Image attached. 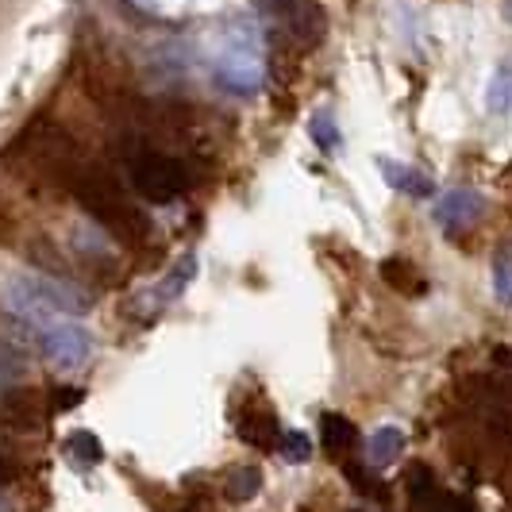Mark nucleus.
Here are the masks:
<instances>
[{
  "instance_id": "f257e3e1",
  "label": "nucleus",
  "mask_w": 512,
  "mask_h": 512,
  "mask_svg": "<svg viewBox=\"0 0 512 512\" xmlns=\"http://www.w3.org/2000/svg\"><path fill=\"white\" fill-rule=\"evenodd\" d=\"M97 154L85 151V143L70 128H62L51 116H31L24 128L4 147V162L16 166V178L31 181L35 193L74 197L77 181L93 166Z\"/></svg>"
},
{
  "instance_id": "f03ea898",
  "label": "nucleus",
  "mask_w": 512,
  "mask_h": 512,
  "mask_svg": "<svg viewBox=\"0 0 512 512\" xmlns=\"http://www.w3.org/2000/svg\"><path fill=\"white\" fill-rule=\"evenodd\" d=\"M74 201L116 247L131 251L135 258H147L158 251V239H154L158 231H154L151 212L139 205L135 189L112 158H93L85 178L77 181Z\"/></svg>"
},
{
  "instance_id": "7ed1b4c3",
  "label": "nucleus",
  "mask_w": 512,
  "mask_h": 512,
  "mask_svg": "<svg viewBox=\"0 0 512 512\" xmlns=\"http://www.w3.org/2000/svg\"><path fill=\"white\" fill-rule=\"evenodd\" d=\"M112 162L124 170L135 197L147 205H174L193 189L197 158L158 147L154 139H147L131 124H124L112 135Z\"/></svg>"
},
{
  "instance_id": "20e7f679",
  "label": "nucleus",
  "mask_w": 512,
  "mask_h": 512,
  "mask_svg": "<svg viewBox=\"0 0 512 512\" xmlns=\"http://www.w3.org/2000/svg\"><path fill=\"white\" fill-rule=\"evenodd\" d=\"M89 308H93L89 289L51 274H20L4 289V312L20 328H35V332L51 328L58 320H81Z\"/></svg>"
},
{
  "instance_id": "39448f33",
  "label": "nucleus",
  "mask_w": 512,
  "mask_h": 512,
  "mask_svg": "<svg viewBox=\"0 0 512 512\" xmlns=\"http://www.w3.org/2000/svg\"><path fill=\"white\" fill-rule=\"evenodd\" d=\"M216 81H220V89H228L231 97H255L262 89V58H258L255 39L247 31L235 35L224 47L220 62H216Z\"/></svg>"
},
{
  "instance_id": "423d86ee",
  "label": "nucleus",
  "mask_w": 512,
  "mask_h": 512,
  "mask_svg": "<svg viewBox=\"0 0 512 512\" xmlns=\"http://www.w3.org/2000/svg\"><path fill=\"white\" fill-rule=\"evenodd\" d=\"M39 351L62 370H74L93 355V335L81 320H58L51 328L39 332Z\"/></svg>"
},
{
  "instance_id": "0eeeda50",
  "label": "nucleus",
  "mask_w": 512,
  "mask_h": 512,
  "mask_svg": "<svg viewBox=\"0 0 512 512\" xmlns=\"http://www.w3.org/2000/svg\"><path fill=\"white\" fill-rule=\"evenodd\" d=\"M51 412V397L39 385H12L0 393V424L8 432H39L43 416Z\"/></svg>"
},
{
  "instance_id": "6e6552de",
  "label": "nucleus",
  "mask_w": 512,
  "mask_h": 512,
  "mask_svg": "<svg viewBox=\"0 0 512 512\" xmlns=\"http://www.w3.org/2000/svg\"><path fill=\"white\" fill-rule=\"evenodd\" d=\"M231 420H235V436L243 439L247 447H262V451H278V443H282V424H278V416L274 409L262 401V397H251L247 405H235L231 409Z\"/></svg>"
},
{
  "instance_id": "1a4fd4ad",
  "label": "nucleus",
  "mask_w": 512,
  "mask_h": 512,
  "mask_svg": "<svg viewBox=\"0 0 512 512\" xmlns=\"http://www.w3.org/2000/svg\"><path fill=\"white\" fill-rule=\"evenodd\" d=\"M482 212H486V197H482L478 189H470V185H455V189H447V193H439L436 197L432 220L439 224V231L459 235V231L470 228Z\"/></svg>"
},
{
  "instance_id": "9d476101",
  "label": "nucleus",
  "mask_w": 512,
  "mask_h": 512,
  "mask_svg": "<svg viewBox=\"0 0 512 512\" xmlns=\"http://www.w3.org/2000/svg\"><path fill=\"white\" fill-rule=\"evenodd\" d=\"M378 170H382V181L401 193V197H412V201H428L436 197V181L432 174H424L420 166H409V162H397V158H378Z\"/></svg>"
},
{
  "instance_id": "9b49d317",
  "label": "nucleus",
  "mask_w": 512,
  "mask_h": 512,
  "mask_svg": "<svg viewBox=\"0 0 512 512\" xmlns=\"http://www.w3.org/2000/svg\"><path fill=\"white\" fill-rule=\"evenodd\" d=\"M197 278V255L189 251V255H181L170 270H166V278L154 285L151 293H143V297H151V312H158V308L174 305L181 293L189 289V282Z\"/></svg>"
},
{
  "instance_id": "f8f14e48",
  "label": "nucleus",
  "mask_w": 512,
  "mask_h": 512,
  "mask_svg": "<svg viewBox=\"0 0 512 512\" xmlns=\"http://www.w3.org/2000/svg\"><path fill=\"white\" fill-rule=\"evenodd\" d=\"M401 451H405V432H401L397 424L378 428V432L370 436V443H366V459H370V466H378V470L401 459Z\"/></svg>"
},
{
  "instance_id": "ddd939ff",
  "label": "nucleus",
  "mask_w": 512,
  "mask_h": 512,
  "mask_svg": "<svg viewBox=\"0 0 512 512\" xmlns=\"http://www.w3.org/2000/svg\"><path fill=\"white\" fill-rule=\"evenodd\" d=\"M62 451H66V459L74 462L77 470H89V466H97L104 459V443L93 432H85V428H77V432L62 439Z\"/></svg>"
},
{
  "instance_id": "4468645a",
  "label": "nucleus",
  "mask_w": 512,
  "mask_h": 512,
  "mask_svg": "<svg viewBox=\"0 0 512 512\" xmlns=\"http://www.w3.org/2000/svg\"><path fill=\"white\" fill-rule=\"evenodd\" d=\"M320 439H324V451L328 455H343L355 447V424L347 416H335V412H324L320 416Z\"/></svg>"
},
{
  "instance_id": "2eb2a0df",
  "label": "nucleus",
  "mask_w": 512,
  "mask_h": 512,
  "mask_svg": "<svg viewBox=\"0 0 512 512\" xmlns=\"http://www.w3.org/2000/svg\"><path fill=\"white\" fill-rule=\"evenodd\" d=\"M489 116H512V62H501L486 85Z\"/></svg>"
},
{
  "instance_id": "dca6fc26",
  "label": "nucleus",
  "mask_w": 512,
  "mask_h": 512,
  "mask_svg": "<svg viewBox=\"0 0 512 512\" xmlns=\"http://www.w3.org/2000/svg\"><path fill=\"white\" fill-rule=\"evenodd\" d=\"M258 489H262V470L258 466H235V470H228V478H224V497L235 501V505L251 501Z\"/></svg>"
},
{
  "instance_id": "f3484780",
  "label": "nucleus",
  "mask_w": 512,
  "mask_h": 512,
  "mask_svg": "<svg viewBox=\"0 0 512 512\" xmlns=\"http://www.w3.org/2000/svg\"><path fill=\"white\" fill-rule=\"evenodd\" d=\"M24 374H27V355L20 351V343L0 339V393L24 382Z\"/></svg>"
},
{
  "instance_id": "a211bd4d",
  "label": "nucleus",
  "mask_w": 512,
  "mask_h": 512,
  "mask_svg": "<svg viewBox=\"0 0 512 512\" xmlns=\"http://www.w3.org/2000/svg\"><path fill=\"white\" fill-rule=\"evenodd\" d=\"M308 135H312V143H316V147H320L324 154L339 151V143H343V131H339V124H335L332 108H320V112L308 120Z\"/></svg>"
},
{
  "instance_id": "6ab92c4d",
  "label": "nucleus",
  "mask_w": 512,
  "mask_h": 512,
  "mask_svg": "<svg viewBox=\"0 0 512 512\" xmlns=\"http://www.w3.org/2000/svg\"><path fill=\"white\" fill-rule=\"evenodd\" d=\"M493 301L501 308H512V251H501L493 258Z\"/></svg>"
},
{
  "instance_id": "aec40b11",
  "label": "nucleus",
  "mask_w": 512,
  "mask_h": 512,
  "mask_svg": "<svg viewBox=\"0 0 512 512\" xmlns=\"http://www.w3.org/2000/svg\"><path fill=\"white\" fill-rule=\"evenodd\" d=\"M278 455L285 462H293V466H301V462L312 459V439L305 432H285L282 443H278Z\"/></svg>"
},
{
  "instance_id": "412c9836",
  "label": "nucleus",
  "mask_w": 512,
  "mask_h": 512,
  "mask_svg": "<svg viewBox=\"0 0 512 512\" xmlns=\"http://www.w3.org/2000/svg\"><path fill=\"white\" fill-rule=\"evenodd\" d=\"M20 216L12 212V201L4 197V189H0V247H20Z\"/></svg>"
},
{
  "instance_id": "4be33fe9",
  "label": "nucleus",
  "mask_w": 512,
  "mask_h": 512,
  "mask_svg": "<svg viewBox=\"0 0 512 512\" xmlns=\"http://www.w3.org/2000/svg\"><path fill=\"white\" fill-rule=\"evenodd\" d=\"M47 397H51V412L58 416V412H70L77 409L81 401H85V389L81 385H54V389H47Z\"/></svg>"
},
{
  "instance_id": "5701e85b",
  "label": "nucleus",
  "mask_w": 512,
  "mask_h": 512,
  "mask_svg": "<svg viewBox=\"0 0 512 512\" xmlns=\"http://www.w3.org/2000/svg\"><path fill=\"white\" fill-rule=\"evenodd\" d=\"M158 512H205V505L189 497V501H181V505H158Z\"/></svg>"
},
{
  "instance_id": "b1692460",
  "label": "nucleus",
  "mask_w": 512,
  "mask_h": 512,
  "mask_svg": "<svg viewBox=\"0 0 512 512\" xmlns=\"http://www.w3.org/2000/svg\"><path fill=\"white\" fill-rule=\"evenodd\" d=\"M0 512H12V505H8V501H4V497H0Z\"/></svg>"
},
{
  "instance_id": "393cba45",
  "label": "nucleus",
  "mask_w": 512,
  "mask_h": 512,
  "mask_svg": "<svg viewBox=\"0 0 512 512\" xmlns=\"http://www.w3.org/2000/svg\"><path fill=\"white\" fill-rule=\"evenodd\" d=\"M505 12H509V20H512V0H505Z\"/></svg>"
},
{
  "instance_id": "a878e982",
  "label": "nucleus",
  "mask_w": 512,
  "mask_h": 512,
  "mask_svg": "<svg viewBox=\"0 0 512 512\" xmlns=\"http://www.w3.org/2000/svg\"><path fill=\"white\" fill-rule=\"evenodd\" d=\"M135 4H143V8H147V4H151V0H135Z\"/></svg>"
}]
</instances>
